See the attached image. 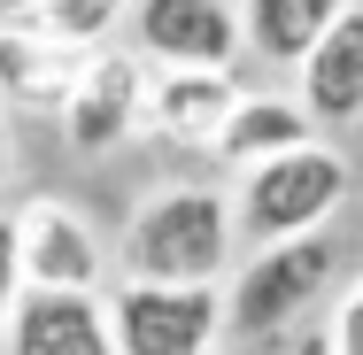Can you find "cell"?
<instances>
[{
	"label": "cell",
	"mask_w": 363,
	"mask_h": 355,
	"mask_svg": "<svg viewBox=\"0 0 363 355\" xmlns=\"http://www.w3.org/2000/svg\"><path fill=\"white\" fill-rule=\"evenodd\" d=\"M116 263H124V278H155V286H224L240 263L232 186L170 178V186L140 193V209L124 216Z\"/></svg>",
	"instance_id": "6da1fadb"
},
{
	"label": "cell",
	"mask_w": 363,
	"mask_h": 355,
	"mask_svg": "<svg viewBox=\"0 0 363 355\" xmlns=\"http://www.w3.org/2000/svg\"><path fill=\"white\" fill-rule=\"evenodd\" d=\"M340 278V240L333 224L325 232H301V240H271V247H247L224 278V340L240 348H279L286 332H301V317L333 293Z\"/></svg>",
	"instance_id": "7a4b0ae2"
},
{
	"label": "cell",
	"mask_w": 363,
	"mask_h": 355,
	"mask_svg": "<svg viewBox=\"0 0 363 355\" xmlns=\"http://www.w3.org/2000/svg\"><path fill=\"white\" fill-rule=\"evenodd\" d=\"M232 224H240V247H271V240H301V232H325L333 216L348 209L356 193V162L333 140L286 147L255 170H232Z\"/></svg>",
	"instance_id": "3957f363"
},
{
	"label": "cell",
	"mask_w": 363,
	"mask_h": 355,
	"mask_svg": "<svg viewBox=\"0 0 363 355\" xmlns=\"http://www.w3.org/2000/svg\"><path fill=\"white\" fill-rule=\"evenodd\" d=\"M108 332H116V355H209L224 348V286L116 278L108 286Z\"/></svg>",
	"instance_id": "277c9868"
},
{
	"label": "cell",
	"mask_w": 363,
	"mask_h": 355,
	"mask_svg": "<svg viewBox=\"0 0 363 355\" xmlns=\"http://www.w3.org/2000/svg\"><path fill=\"white\" fill-rule=\"evenodd\" d=\"M140 116H147V62L132 55V47L85 55L77 85L62 93V108H55L62 147H70L77 162H101V154L132 147V140H140Z\"/></svg>",
	"instance_id": "5b68a950"
},
{
	"label": "cell",
	"mask_w": 363,
	"mask_h": 355,
	"mask_svg": "<svg viewBox=\"0 0 363 355\" xmlns=\"http://www.w3.org/2000/svg\"><path fill=\"white\" fill-rule=\"evenodd\" d=\"M132 55L147 70H240V0H132Z\"/></svg>",
	"instance_id": "8992f818"
},
{
	"label": "cell",
	"mask_w": 363,
	"mask_h": 355,
	"mask_svg": "<svg viewBox=\"0 0 363 355\" xmlns=\"http://www.w3.org/2000/svg\"><path fill=\"white\" fill-rule=\"evenodd\" d=\"M16 247H23V286H55V293H101L108 286V240L93 232V216L77 201H23L16 209Z\"/></svg>",
	"instance_id": "52a82bcc"
},
{
	"label": "cell",
	"mask_w": 363,
	"mask_h": 355,
	"mask_svg": "<svg viewBox=\"0 0 363 355\" xmlns=\"http://www.w3.org/2000/svg\"><path fill=\"white\" fill-rule=\"evenodd\" d=\"M240 70H147V116L140 132L162 147H217L224 116L240 108Z\"/></svg>",
	"instance_id": "ba28073f"
},
{
	"label": "cell",
	"mask_w": 363,
	"mask_h": 355,
	"mask_svg": "<svg viewBox=\"0 0 363 355\" xmlns=\"http://www.w3.org/2000/svg\"><path fill=\"white\" fill-rule=\"evenodd\" d=\"M0 355H116L108 332V293H55V286H23Z\"/></svg>",
	"instance_id": "9c48e42d"
},
{
	"label": "cell",
	"mask_w": 363,
	"mask_h": 355,
	"mask_svg": "<svg viewBox=\"0 0 363 355\" xmlns=\"http://www.w3.org/2000/svg\"><path fill=\"white\" fill-rule=\"evenodd\" d=\"M294 101L309 108L317 132H348V124H363V0H348L340 23L301 55Z\"/></svg>",
	"instance_id": "30bf717a"
},
{
	"label": "cell",
	"mask_w": 363,
	"mask_h": 355,
	"mask_svg": "<svg viewBox=\"0 0 363 355\" xmlns=\"http://www.w3.org/2000/svg\"><path fill=\"white\" fill-rule=\"evenodd\" d=\"M309 140H325L317 124H309V108L294 101V93H271V85H247L240 93V108L224 116V132H217V154L224 170H255V162H271V154H286V147H309Z\"/></svg>",
	"instance_id": "8fae6325"
},
{
	"label": "cell",
	"mask_w": 363,
	"mask_h": 355,
	"mask_svg": "<svg viewBox=\"0 0 363 355\" xmlns=\"http://www.w3.org/2000/svg\"><path fill=\"white\" fill-rule=\"evenodd\" d=\"M85 55L47 47L39 31H23L16 16H0V108H31V116H55L62 93L77 85Z\"/></svg>",
	"instance_id": "7c38bea8"
},
{
	"label": "cell",
	"mask_w": 363,
	"mask_h": 355,
	"mask_svg": "<svg viewBox=\"0 0 363 355\" xmlns=\"http://www.w3.org/2000/svg\"><path fill=\"white\" fill-rule=\"evenodd\" d=\"M348 0H240V47L263 62V70H301V55L340 23Z\"/></svg>",
	"instance_id": "4fadbf2b"
},
{
	"label": "cell",
	"mask_w": 363,
	"mask_h": 355,
	"mask_svg": "<svg viewBox=\"0 0 363 355\" xmlns=\"http://www.w3.org/2000/svg\"><path fill=\"white\" fill-rule=\"evenodd\" d=\"M16 23L39 31V39L62 47V55H101V47H116V31L132 23V0H39V8H23Z\"/></svg>",
	"instance_id": "5bb4252c"
},
{
	"label": "cell",
	"mask_w": 363,
	"mask_h": 355,
	"mask_svg": "<svg viewBox=\"0 0 363 355\" xmlns=\"http://www.w3.org/2000/svg\"><path fill=\"white\" fill-rule=\"evenodd\" d=\"M325 332H333V355H363V278L340 286V301H333Z\"/></svg>",
	"instance_id": "9a60e30c"
},
{
	"label": "cell",
	"mask_w": 363,
	"mask_h": 355,
	"mask_svg": "<svg viewBox=\"0 0 363 355\" xmlns=\"http://www.w3.org/2000/svg\"><path fill=\"white\" fill-rule=\"evenodd\" d=\"M23 301V247H16V216H0V332Z\"/></svg>",
	"instance_id": "2e32d148"
},
{
	"label": "cell",
	"mask_w": 363,
	"mask_h": 355,
	"mask_svg": "<svg viewBox=\"0 0 363 355\" xmlns=\"http://www.w3.org/2000/svg\"><path fill=\"white\" fill-rule=\"evenodd\" d=\"M8 178H16V124H8V108H0V193H8Z\"/></svg>",
	"instance_id": "e0dca14e"
},
{
	"label": "cell",
	"mask_w": 363,
	"mask_h": 355,
	"mask_svg": "<svg viewBox=\"0 0 363 355\" xmlns=\"http://www.w3.org/2000/svg\"><path fill=\"white\" fill-rule=\"evenodd\" d=\"M23 8H39V0H0V16H23Z\"/></svg>",
	"instance_id": "ac0fdd59"
},
{
	"label": "cell",
	"mask_w": 363,
	"mask_h": 355,
	"mask_svg": "<svg viewBox=\"0 0 363 355\" xmlns=\"http://www.w3.org/2000/svg\"><path fill=\"white\" fill-rule=\"evenodd\" d=\"M209 355H247V348H209Z\"/></svg>",
	"instance_id": "d6986e66"
}]
</instances>
